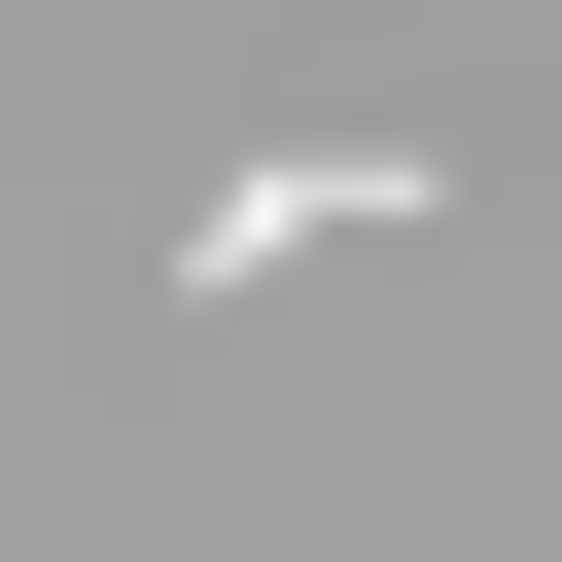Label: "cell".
<instances>
[{
    "label": "cell",
    "mask_w": 562,
    "mask_h": 562,
    "mask_svg": "<svg viewBox=\"0 0 562 562\" xmlns=\"http://www.w3.org/2000/svg\"><path fill=\"white\" fill-rule=\"evenodd\" d=\"M422 211V140H246L211 211H176V281H316V246H386Z\"/></svg>",
    "instance_id": "6da1fadb"
}]
</instances>
